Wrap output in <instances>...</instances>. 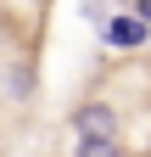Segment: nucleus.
<instances>
[{
	"instance_id": "f257e3e1",
	"label": "nucleus",
	"mask_w": 151,
	"mask_h": 157,
	"mask_svg": "<svg viewBox=\"0 0 151 157\" xmlns=\"http://www.w3.org/2000/svg\"><path fill=\"white\" fill-rule=\"evenodd\" d=\"M101 45H112V51H145L151 45V23H140L134 11H118V17L101 23Z\"/></svg>"
},
{
	"instance_id": "f03ea898",
	"label": "nucleus",
	"mask_w": 151,
	"mask_h": 157,
	"mask_svg": "<svg viewBox=\"0 0 151 157\" xmlns=\"http://www.w3.org/2000/svg\"><path fill=\"white\" fill-rule=\"evenodd\" d=\"M67 129L73 135H118V107L112 101H79L67 112Z\"/></svg>"
},
{
	"instance_id": "7ed1b4c3",
	"label": "nucleus",
	"mask_w": 151,
	"mask_h": 157,
	"mask_svg": "<svg viewBox=\"0 0 151 157\" xmlns=\"http://www.w3.org/2000/svg\"><path fill=\"white\" fill-rule=\"evenodd\" d=\"M73 157H123L118 135H73Z\"/></svg>"
},
{
	"instance_id": "20e7f679",
	"label": "nucleus",
	"mask_w": 151,
	"mask_h": 157,
	"mask_svg": "<svg viewBox=\"0 0 151 157\" xmlns=\"http://www.w3.org/2000/svg\"><path fill=\"white\" fill-rule=\"evenodd\" d=\"M129 11H134L140 23H151V0H134V6H129Z\"/></svg>"
}]
</instances>
